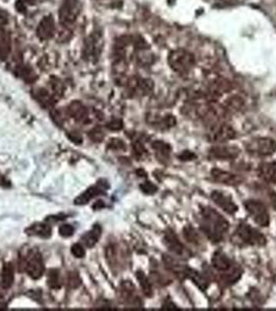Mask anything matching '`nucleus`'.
Listing matches in <instances>:
<instances>
[{"label":"nucleus","mask_w":276,"mask_h":311,"mask_svg":"<svg viewBox=\"0 0 276 311\" xmlns=\"http://www.w3.org/2000/svg\"><path fill=\"white\" fill-rule=\"evenodd\" d=\"M246 150L253 156H271L276 151V141L266 137L255 138L246 144Z\"/></svg>","instance_id":"5"},{"label":"nucleus","mask_w":276,"mask_h":311,"mask_svg":"<svg viewBox=\"0 0 276 311\" xmlns=\"http://www.w3.org/2000/svg\"><path fill=\"white\" fill-rule=\"evenodd\" d=\"M65 282L70 288H77L81 284V280L76 272H70L68 273V275H66Z\"/></svg>","instance_id":"33"},{"label":"nucleus","mask_w":276,"mask_h":311,"mask_svg":"<svg viewBox=\"0 0 276 311\" xmlns=\"http://www.w3.org/2000/svg\"><path fill=\"white\" fill-rule=\"evenodd\" d=\"M18 76L23 78L26 82L28 83H32L35 80V75L32 70L29 69L27 66H22L17 71Z\"/></svg>","instance_id":"32"},{"label":"nucleus","mask_w":276,"mask_h":311,"mask_svg":"<svg viewBox=\"0 0 276 311\" xmlns=\"http://www.w3.org/2000/svg\"><path fill=\"white\" fill-rule=\"evenodd\" d=\"M33 97L36 101H38L44 108L46 109H51L53 108V106L56 102L55 98L53 95H51L47 89L40 88L34 90Z\"/></svg>","instance_id":"19"},{"label":"nucleus","mask_w":276,"mask_h":311,"mask_svg":"<svg viewBox=\"0 0 276 311\" xmlns=\"http://www.w3.org/2000/svg\"><path fill=\"white\" fill-rule=\"evenodd\" d=\"M133 151H134V155H135L137 158H143L146 154V147L139 140L133 142Z\"/></svg>","instance_id":"34"},{"label":"nucleus","mask_w":276,"mask_h":311,"mask_svg":"<svg viewBox=\"0 0 276 311\" xmlns=\"http://www.w3.org/2000/svg\"><path fill=\"white\" fill-rule=\"evenodd\" d=\"M140 189L143 190V192L146 194H154L156 191H157V187H156L154 184L150 183V181H146V183L141 184Z\"/></svg>","instance_id":"40"},{"label":"nucleus","mask_w":276,"mask_h":311,"mask_svg":"<svg viewBox=\"0 0 276 311\" xmlns=\"http://www.w3.org/2000/svg\"><path fill=\"white\" fill-rule=\"evenodd\" d=\"M228 221L212 208L200 209V229L209 240L219 243L228 230Z\"/></svg>","instance_id":"1"},{"label":"nucleus","mask_w":276,"mask_h":311,"mask_svg":"<svg viewBox=\"0 0 276 311\" xmlns=\"http://www.w3.org/2000/svg\"><path fill=\"white\" fill-rule=\"evenodd\" d=\"M184 237L189 243H192V244L195 245H197L200 243L198 233L195 229H192L191 226H187L186 229H184Z\"/></svg>","instance_id":"31"},{"label":"nucleus","mask_w":276,"mask_h":311,"mask_svg":"<svg viewBox=\"0 0 276 311\" xmlns=\"http://www.w3.org/2000/svg\"><path fill=\"white\" fill-rule=\"evenodd\" d=\"M186 277L190 278L192 281L195 282L200 288L201 291H206L207 290L208 281H207L206 278L203 275H200L199 273H197L196 271L188 269L187 270V274H186Z\"/></svg>","instance_id":"28"},{"label":"nucleus","mask_w":276,"mask_h":311,"mask_svg":"<svg viewBox=\"0 0 276 311\" xmlns=\"http://www.w3.org/2000/svg\"><path fill=\"white\" fill-rule=\"evenodd\" d=\"M11 50L10 37L3 30H0V59H5Z\"/></svg>","instance_id":"27"},{"label":"nucleus","mask_w":276,"mask_h":311,"mask_svg":"<svg viewBox=\"0 0 276 311\" xmlns=\"http://www.w3.org/2000/svg\"><path fill=\"white\" fill-rule=\"evenodd\" d=\"M211 174H212V178L220 184L233 186V185L241 183V179L238 176H236V174H233L230 172H227L220 169H213Z\"/></svg>","instance_id":"18"},{"label":"nucleus","mask_w":276,"mask_h":311,"mask_svg":"<svg viewBox=\"0 0 276 311\" xmlns=\"http://www.w3.org/2000/svg\"><path fill=\"white\" fill-rule=\"evenodd\" d=\"M260 176L268 183L276 184V163H264L260 166Z\"/></svg>","instance_id":"23"},{"label":"nucleus","mask_w":276,"mask_h":311,"mask_svg":"<svg viewBox=\"0 0 276 311\" xmlns=\"http://www.w3.org/2000/svg\"><path fill=\"white\" fill-rule=\"evenodd\" d=\"M0 185H4V187L10 186L9 181H7V180H6L4 178H2L1 176H0Z\"/></svg>","instance_id":"47"},{"label":"nucleus","mask_w":276,"mask_h":311,"mask_svg":"<svg viewBox=\"0 0 276 311\" xmlns=\"http://www.w3.org/2000/svg\"><path fill=\"white\" fill-rule=\"evenodd\" d=\"M68 115L79 123H84L88 118V110L80 101H74L68 106Z\"/></svg>","instance_id":"17"},{"label":"nucleus","mask_w":276,"mask_h":311,"mask_svg":"<svg viewBox=\"0 0 276 311\" xmlns=\"http://www.w3.org/2000/svg\"><path fill=\"white\" fill-rule=\"evenodd\" d=\"M211 198L220 209L227 212L229 215H234L238 211L237 204L233 201V199L227 194H225L221 191H213Z\"/></svg>","instance_id":"11"},{"label":"nucleus","mask_w":276,"mask_h":311,"mask_svg":"<svg viewBox=\"0 0 276 311\" xmlns=\"http://www.w3.org/2000/svg\"><path fill=\"white\" fill-rule=\"evenodd\" d=\"M55 33V21L52 16L44 17L36 29V34L43 41L50 40Z\"/></svg>","instance_id":"13"},{"label":"nucleus","mask_w":276,"mask_h":311,"mask_svg":"<svg viewBox=\"0 0 276 311\" xmlns=\"http://www.w3.org/2000/svg\"><path fill=\"white\" fill-rule=\"evenodd\" d=\"M212 264L215 268V270H217L218 272L221 273H228L227 277L226 280L229 282H236L239 279L238 277H240V272H238L234 269V264L233 262L230 261L226 253H223L222 251H216L212 257Z\"/></svg>","instance_id":"4"},{"label":"nucleus","mask_w":276,"mask_h":311,"mask_svg":"<svg viewBox=\"0 0 276 311\" xmlns=\"http://www.w3.org/2000/svg\"><path fill=\"white\" fill-rule=\"evenodd\" d=\"M51 87L53 90V96L54 97H61L64 93V85L58 79H53L51 81Z\"/></svg>","instance_id":"35"},{"label":"nucleus","mask_w":276,"mask_h":311,"mask_svg":"<svg viewBox=\"0 0 276 311\" xmlns=\"http://www.w3.org/2000/svg\"><path fill=\"white\" fill-rule=\"evenodd\" d=\"M179 158H180L181 160L188 161V160H192V159H195V155L190 153V151H188V150H186V151H184L182 155H180V157H179Z\"/></svg>","instance_id":"44"},{"label":"nucleus","mask_w":276,"mask_h":311,"mask_svg":"<svg viewBox=\"0 0 276 311\" xmlns=\"http://www.w3.org/2000/svg\"><path fill=\"white\" fill-rule=\"evenodd\" d=\"M88 137L91 138L94 142H101L104 138V133L102 132L101 129L96 128V129H94V130L89 131Z\"/></svg>","instance_id":"37"},{"label":"nucleus","mask_w":276,"mask_h":311,"mask_svg":"<svg viewBox=\"0 0 276 311\" xmlns=\"http://www.w3.org/2000/svg\"><path fill=\"white\" fill-rule=\"evenodd\" d=\"M25 232L28 236H36L44 239H47L51 236L52 229L49 224L46 223H34L26 229Z\"/></svg>","instance_id":"21"},{"label":"nucleus","mask_w":276,"mask_h":311,"mask_svg":"<svg viewBox=\"0 0 276 311\" xmlns=\"http://www.w3.org/2000/svg\"><path fill=\"white\" fill-rule=\"evenodd\" d=\"M51 117L53 119L54 123L58 126H62L64 123V117L62 116L61 113L57 110H51Z\"/></svg>","instance_id":"42"},{"label":"nucleus","mask_w":276,"mask_h":311,"mask_svg":"<svg viewBox=\"0 0 276 311\" xmlns=\"http://www.w3.org/2000/svg\"><path fill=\"white\" fill-rule=\"evenodd\" d=\"M236 136V131L227 124L214 125L208 133V139L212 142H225L233 139Z\"/></svg>","instance_id":"9"},{"label":"nucleus","mask_w":276,"mask_h":311,"mask_svg":"<svg viewBox=\"0 0 276 311\" xmlns=\"http://www.w3.org/2000/svg\"><path fill=\"white\" fill-rule=\"evenodd\" d=\"M240 150L236 147H212L209 151V154L214 159H218V160H230V159H235L238 157Z\"/></svg>","instance_id":"15"},{"label":"nucleus","mask_w":276,"mask_h":311,"mask_svg":"<svg viewBox=\"0 0 276 311\" xmlns=\"http://www.w3.org/2000/svg\"><path fill=\"white\" fill-rule=\"evenodd\" d=\"M81 11V3L79 0H64L59 9V21L65 26H71L78 17Z\"/></svg>","instance_id":"7"},{"label":"nucleus","mask_w":276,"mask_h":311,"mask_svg":"<svg viewBox=\"0 0 276 311\" xmlns=\"http://www.w3.org/2000/svg\"><path fill=\"white\" fill-rule=\"evenodd\" d=\"M107 188H108V185L103 186V184L100 180L98 181V186H93L91 188H88L86 191H84L81 195H79L74 202H75V204H78V206H83V204H86L91 201L94 197L105 194V190Z\"/></svg>","instance_id":"14"},{"label":"nucleus","mask_w":276,"mask_h":311,"mask_svg":"<svg viewBox=\"0 0 276 311\" xmlns=\"http://www.w3.org/2000/svg\"><path fill=\"white\" fill-rule=\"evenodd\" d=\"M66 218V216L65 215H56V216H50V217H48V218H46V221H49V222H51V221H53V222H56V221H61V220H64V219H65Z\"/></svg>","instance_id":"45"},{"label":"nucleus","mask_w":276,"mask_h":311,"mask_svg":"<svg viewBox=\"0 0 276 311\" xmlns=\"http://www.w3.org/2000/svg\"><path fill=\"white\" fill-rule=\"evenodd\" d=\"M153 148L155 149L156 154L160 158H164V159H167L169 157V153H170V146L167 143H165L164 141L158 140V141H155L152 144Z\"/></svg>","instance_id":"29"},{"label":"nucleus","mask_w":276,"mask_h":311,"mask_svg":"<svg viewBox=\"0 0 276 311\" xmlns=\"http://www.w3.org/2000/svg\"><path fill=\"white\" fill-rule=\"evenodd\" d=\"M75 229L71 224H63L59 227V234L64 238H69L74 234Z\"/></svg>","instance_id":"36"},{"label":"nucleus","mask_w":276,"mask_h":311,"mask_svg":"<svg viewBox=\"0 0 276 311\" xmlns=\"http://www.w3.org/2000/svg\"><path fill=\"white\" fill-rule=\"evenodd\" d=\"M72 254L75 257H77V259H82V257H84V255H85L84 247L82 246L81 244H79V243H77V244H74L72 246Z\"/></svg>","instance_id":"38"},{"label":"nucleus","mask_w":276,"mask_h":311,"mask_svg":"<svg viewBox=\"0 0 276 311\" xmlns=\"http://www.w3.org/2000/svg\"><path fill=\"white\" fill-rule=\"evenodd\" d=\"M168 64L171 69L179 74H187L195 65V57L191 52L183 49H178L170 52Z\"/></svg>","instance_id":"2"},{"label":"nucleus","mask_w":276,"mask_h":311,"mask_svg":"<svg viewBox=\"0 0 276 311\" xmlns=\"http://www.w3.org/2000/svg\"><path fill=\"white\" fill-rule=\"evenodd\" d=\"M236 234L244 244L252 246H263L266 244V238L263 234L247 223L239 224Z\"/></svg>","instance_id":"6"},{"label":"nucleus","mask_w":276,"mask_h":311,"mask_svg":"<svg viewBox=\"0 0 276 311\" xmlns=\"http://www.w3.org/2000/svg\"><path fill=\"white\" fill-rule=\"evenodd\" d=\"M101 231L102 229L99 224L94 225L92 230L87 231L85 234H83V237L81 238V241L84 244V246L87 248H93L97 243H98L101 237Z\"/></svg>","instance_id":"22"},{"label":"nucleus","mask_w":276,"mask_h":311,"mask_svg":"<svg viewBox=\"0 0 276 311\" xmlns=\"http://www.w3.org/2000/svg\"><path fill=\"white\" fill-rule=\"evenodd\" d=\"M23 270L32 279H40L43 276L45 272V265L42 259V254L38 250H31L24 256Z\"/></svg>","instance_id":"3"},{"label":"nucleus","mask_w":276,"mask_h":311,"mask_svg":"<svg viewBox=\"0 0 276 311\" xmlns=\"http://www.w3.org/2000/svg\"><path fill=\"white\" fill-rule=\"evenodd\" d=\"M136 278L140 284L141 290H143V293L146 295V297H151L153 295L152 284L150 282V280H148V278L146 276L145 273L143 271H138L136 273Z\"/></svg>","instance_id":"26"},{"label":"nucleus","mask_w":276,"mask_h":311,"mask_svg":"<svg viewBox=\"0 0 276 311\" xmlns=\"http://www.w3.org/2000/svg\"><path fill=\"white\" fill-rule=\"evenodd\" d=\"M163 262L165 264L167 270L175 273L176 275L178 274V275L186 276V274H187L188 268H186L183 263H181L178 260L174 259L173 256L163 255Z\"/></svg>","instance_id":"20"},{"label":"nucleus","mask_w":276,"mask_h":311,"mask_svg":"<svg viewBox=\"0 0 276 311\" xmlns=\"http://www.w3.org/2000/svg\"><path fill=\"white\" fill-rule=\"evenodd\" d=\"M108 147L111 149H114V150H123L126 148V144L121 140V139H111L109 144H108Z\"/></svg>","instance_id":"39"},{"label":"nucleus","mask_w":276,"mask_h":311,"mask_svg":"<svg viewBox=\"0 0 276 311\" xmlns=\"http://www.w3.org/2000/svg\"><path fill=\"white\" fill-rule=\"evenodd\" d=\"M119 297L126 303L132 306H140V300L136 294L135 286L130 281H123L119 286Z\"/></svg>","instance_id":"12"},{"label":"nucleus","mask_w":276,"mask_h":311,"mask_svg":"<svg viewBox=\"0 0 276 311\" xmlns=\"http://www.w3.org/2000/svg\"><path fill=\"white\" fill-rule=\"evenodd\" d=\"M164 243H165L166 247L170 251L178 255L179 257H187L190 255L188 249L185 247V245L180 240H179L174 231L168 230L165 233V236H164Z\"/></svg>","instance_id":"10"},{"label":"nucleus","mask_w":276,"mask_h":311,"mask_svg":"<svg viewBox=\"0 0 276 311\" xmlns=\"http://www.w3.org/2000/svg\"><path fill=\"white\" fill-rule=\"evenodd\" d=\"M15 279V269L11 262H5L3 264L1 272V284L4 290H9L13 285Z\"/></svg>","instance_id":"24"},{"label":"nucleus","mask_w":276,"mask_h":311,"mask_svg":"<svg viewBox=\"0 0 276 311\" xmlns=\"http://www.w3.org/2000/svg\"><path fill=\"white\" fill-rule=\"evenodd\" d=\"M270 199H271V202H272V206H273V208L276 210V193H271V195H270Z\"/></svg>","instance_id":"46"},{"label":"nucleus","mask_w":276,"mask_h":311,"mask_svg":"<svg viewBox=\"0 0 276 311\" xmlns=\"http://www.w3.org/2000/svg\"><path fill=\"white\" fill-rule=\"evenodd\" d=\"M48 285L52 290H58L62 286L61 278H59V272L58 270H50L48 274Z\"/></svg>","instance_id":"30"},{"label":"nucleus","mask_w":276,"mask_h":311,"mask_svg":"<svg viewBox=\"0 0 276 311\" xmlns=\"http://www.w3.org/2000/svg\"><path fill=\"white\" fill-rule=\"evenodd\" d=\"M111 131H118L123 128V121L121 119H113L106 126Z\"/></svg>","instance_id":"41"},{"label":"nucleus","mask_w":276,"mask_h":311,"mask_svg":"<svg viewBox=\"0 0 276 311\" xmlns=\"http://www.w3.org/2000/svg\"><path fill=\"white\" fill-rule=\"evenodd\" d=\"M230 89H232V84H230L229 81L222 78H217L209 85L208 94L211 97V98H216L221 97L223 94L228 93Z\"/></svg>","instance_id":"16"},{"label":"nucleus","mask_w":276,"mask_h":311,"mask_svg":"<svg viewBox=\"0 0 276 311\" xmlns=\"http://www.w3.org/2000/svg\"><path fill=\"white\" fill-rule=\"evenodd\" d=\"M6 23H7V15L5 12L0 11V30L3 29Z\"/></svg>","instance_id":"43"},{"label":"nucleus","mask_w":276,"mask_h":311,"mask_svg":"<svg viewBox=\"0 0 276 311\" xmlns=\"http://www.w3.org/2000/svg\"><path fill=\"white\" fill-rule=\"evenodd\" d=\"M244 206L247 213L250 215V217L255 220L260 226H268L270 222V217L269 213H268V210L263 202L259 200L250 199L244 202Z\"/></svg>","instance_id":"8"},{"label":"nucleus","mask_w":276,"mask_h":311,"mask_svg":"<svg viewBox=\"0 0 276 311\" xmlns=\"http://www.w3.org/2000/svg\"><path fill=\"white\" fill-rule=\"evenodd\" d=\"M98 45L99 39L95 36H89L88 40L85 42V48H84V55L86 58H93L98 55Z\"/></svg>","instance_id":"25"}]
</instances>
